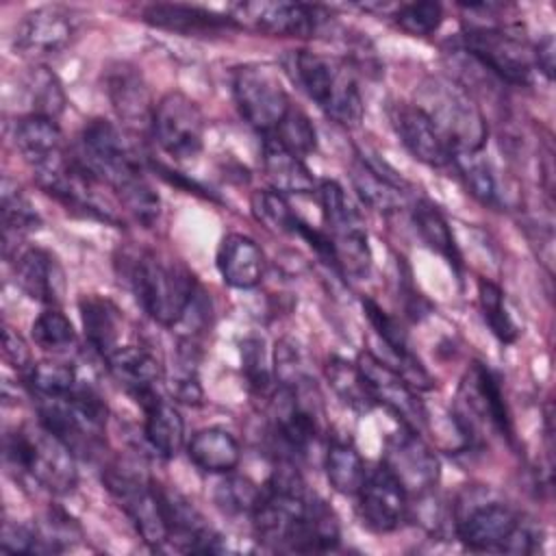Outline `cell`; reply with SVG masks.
I'll return each mask as SVG.
<instances>
[{"label": "cell", "instance_id": "cell-29", "mask_svg": "<svg viewBox=\"0 0 556 556\" xmlns=\"http://www.w3.org/2000/svg\"><path fill=\"white\" fill-rule=\"evenodd\" d=\"M78 313L85 330L87 343L106 358L111 352L119 348L122 334V313L119 308L98 293H87L78 300Z\"/></svg>", "mask_w": 556, "mask_h": 556}, {"label": "cell", "instance_id": "cell-40", "mask_svg": "<svg viewBox=\"0 0 556 556\" xmlns=\"http://www.w3.org/2000/svg\"><path fill=\"white\" fill-rule=\"evenodd\" d=\"M252 215L271 230L295 232L298 215L291 211L287 200L276 189H261L252 195Z\"/></svg>", "mask_w": 556, "mask_h": 556}, {"label": "cell", "instance_id": "cell-44", "mask_svg": "<svg viewBox=\"0 0 556 556\" xmlns=\"http://www.w3.org/2000/svg\"><path fill=\"white\" fill-rule=\"evenodd\" d=\"M241 369L252 393H265L271 382V371L267 365L265 341L258 337H245L241 341Z\"/></svg>", "mask_w": 556, "mask_h": 556}, {"label": "cell", "instance_id": "cell-4", "mask_svg": "<svg viewBox=\"0 0 556 556\" xmlns=\"http://www.w3.org/2000/svg\"><path fill=\"white\" fill-rule=\"evenodd\" d=\"M454 532L473 552L500 554H532L539 539L536 526L500 500H471L454 513Z\"/></svg>", "mask_w": 556, "mask_h": 556}, {"label": "cell", "instance_id": "cell-33", "mask_svg": "<svg viewBox=\"0 0 556 556\" xmlns=\"http://www.w3.org/2000/svg\"><path fill=\"white\" fill-rule=\"evenodd\" d=\"M324 469L328 484L341 495H356L367 469L358 450L343 439H332L324 454Z\"/></svg>", "mask_w": 556, "mask_h": 556}, {"label": "cell", "instance_id": "cell-20", "mask_svg": "<svg viewBox=\"0 0 556 556\" xmlns=\"http://www.w3.org/2000/svg\"><path fill=\"white\" fill-rule=\"evenodd\" d=\"M391 124L404 148L430 167H445L450 163V148L439 135L432 119L417 104H393Z\"/></svg>", "mask_w": 556, "mask_h": 556}, {"label": "cell", "instance_id": "cell-15", "mask_svg": "<svg viewBox=\"0 0 556 556\" xmlns=\"http://www.w3.org/2000/svg\"><path fill=\"white\" fill-rule=\"evenodd\" d=\"M356 367L374 404H382L384 408H389L402 421V426L415 432L424 430L428 419L426 406L397 369H393L371 352H363L356 358Z\"/></svg>", "mask_w": 556, "mask_h": 556}, {"label": "cell", "instance_id": "cell-13", "mask_svg": "<svg viewBox=\"0 0 556 556\" xmlns=\"http://www.w3.org/2000/svg\"><path fill=\"white\" fill-rule=\"evenodd\" d=\"M152 137L163 152L178 161L200 154L204 146V115L182 91H167L152 111Z\"/></svg>", "mask_w": 556, "mask_h": 556}, {"label": "cell", "instance_id": "cell-12", "mask_svg": "<svg viewBox=\"0 0 556 556\" xmlns=\"http://www.w3.org/2000/svg\"><path fill=\"white\" fill-rule=\"evenodd\" d=\"M460 408L456 410V424L469 439L478 437V426H491L502 437L513 439V421L497 376L482 363H473L465 374L458 389Z\"/></svg>", "mask_w": 556, "mask_h": 556}, {"label": "cell", "instance_id": "cell-35", "mask_svg": "<svg viewBox=\"0 0 556 556\" xmlns=\"http://www.w3.org/2000/svg\"><path fill=\"white\" fill-rule=\"evenodd\" d=\"M26 384L37 400L67 397L78 384L72 365L61 361H41L26 369Z\"/></svg>", "mask_w": 556, "mask_h": 556}, {"label": "cell", "instance_id": "cell-31", "mask_svg": "<svg viewBox=\"0 0 556 556\" xmlns=\"http://www.w3.org/2000/svg\"><path fill=\"white\" fill-rule=\"evenodd\" d=\"M413 224H415V230L419 232L421 241L430 250L441 254L450 263V267L460 276L463 274V256H460L454 232H452L447 219L443 217V213L432 202L419 200L413 206Z\"/></svg>", "mask_w": 556, "mask_h": 556}, {"label": "cell", "instance_id": "cell-8", "mask_svg": "<svg viewBox=\"0 0 556 556\" xmlns=\"http://www.w3.org/2000/svg\"><path fill=\"white\" fill-rule=\"evenodd\" d=\"M417 106L432 119L450 152L482 150L489 135L486 119L463 87L432 78L424 85V102Z\"/></svg>", "mask_w": 556, "mask_h": 556}, {"label": "cell", "instance_id": "cell-16", "mask_svg": "<svg viewBox=\"0 0 556 556\" xmlns=\"http://www.w3.org/2000/svg\"><path fill=\"white\" fill-rule=\"evenodd\" d=\"M382 465L413 497L430 493L437 486L441 473L437 454L426 445L419 432L406 426L387 439Z\"/></svg>", "mask_w": 556, "mask_h": 556}, {"label": "cell", "instance_id": "cell-23", "mask_svg": "<svg viewBox=\"0 0 556 556\" xmlns=\"http://www.w3.org/2000/svg\"><path fill=\"white\" fill-rule=\"evenodd\" d=\"M215 265L226 285L235 289H252L263 280L265 254L252 237L230 232L217 245Z\"/></svg>", "mask_w": 556, "mask_h": 556}, {"label": "cell", "instance_id": "cell-47", "mask_svg": "<svg viewBox=\"0 0 556 556\" xmlns=\"http://www.w3.org/2000/svg\"><path fill=\"white\" fill-rule=\"evenodd\" d=\"M2 354L20 371L28 369V365H30V350H28L24 337L9 326H4V332H2Z\"/></svg>", "mask_w": 556, "mask_h": 556}, {"label": "cell", "instance_id": "cell-32", "mask_svg": "<svg viewBox=\"0 0 556 556\" xmlns=\"http://www.w3.org/2000/svg\"><path fill=\"white\" fill-rule=\"evenodd\" d=\"M0 213H2V239H4V254L11 252V248L17 250V239L37 230L41 226V217L30 204V200L22 193V189L11 180H2V200H0Z\"/></svg>", "mask_w": 556, "mask_h": 556}, {"label": "cell", "instance_id": "cell-42", "mask_svg": "<svg viewBox=\"0 0 556 556\" xmlns=\"http://www.w3.org/2000/svg\"><path fill=\"white\" fill-rule=\"evenodd\" d=\"M261 491L263 489L245 476H228L217 484L215 502L230 515H252L261 500Z\"/></svg>", "mask_w": 556, "mask_h": 556}, {"label": "cell", "instance_id": "cell-28", "mask_svg": "<svg viewBox=\"0 0 556 556\" xmlns=\"http://www.w3.org/2000/svg\"><path fill=\"white\" fill-rule=\"evenodd\" d=\"M189 460L206 473H230L241 460L239 441L219 426H208L191 434L185 443Z\"/></svg>", "mask_w": 556, "mask_h": 556}, {"label": "cell", "instance_id": "cell-25", "mask_svg": "<svg viewBox=\"0 0 556 556\" xmlns=\"http://www.w3.org/2000/svg\"><path fill=\"white\" fill-rule=\"evenodd\" d=\"M104 85H106L104 87L106 96L119 119H124L130 126H141L152 122L154 104L150 100V91L141 74L132 65L117 63L109 67Z\"/></svg>", "mask_w": 556, "mask_h": 556}, {"label": "cell", "instance_id": "cell-11", "mask_svg": "<svg viewBox=\"0 0 556 556\" xmlns=\"http://www.w3.org/2000/svg\"><path fill=\"white\" fill-rule=\"evenodd\" d=\"M232 96L241 117L263 135L274 132L291 109L280 76L261 63H245L232 72Z\"/></svg>", "mask_w": 556, "mask_h": 556}, {"label": "cell", "instance_id": "cell-41", "mask_svg": "<svg viewBox=\"0 0 556 556\" xmlns=\"http://www.w3.org/2000/svg\"><path fill=\"white\" fill-rule=\"evenodd\" d=\"M393 22L400 30L413 37H428L439 30L443 22V7L439 2H408L393 11Z\"/></svg>", "mask_w": 556, "mask_h": 556}, {"label": "cell", "instance_id": "cell-48", "mask_svg": "<svg viewBox=\"0 0 556 556\" xmlns=\"http://www.w3.org/2000/svg\"><path fill=\"white\" fill-rule=\"evenodd\" d=\"M554 37L545 35L543 39H539V43L532 48V61L534 67H539L547 80L554 78Z\"/></svg>", "mask_w": 556, "mask_h": 556}, {"label": "cell", "instance_id": "cell-39", "mask_svg": "<svg viewBox=\"0 0 556 556\" xmlns=\"http://www.w3.org/2000/svg\"><path fill=\"white\" fill-rule=\"evenodd\" d=\"M280 146H285L289 152L298 156H306L317 148V132L311 124L308 115L295 106L287 111L282 122L274 132H269Z\"/></svg>", "mask_w": 556, "mask_h": 556}, {"label": "cell", "instance_id": "cell-19", "mask_svg": "<svg viewBox=\"0 0 556 556\" xmlns=\"http://www.w3.org/2000/svg\"><path fill=\"white\" fill-rule=\"evenodd\" d=\"M141 20L154 28L178 33V35H193V37H208V35H224L228 30L239 28L230 13H217L206 7L198 4H182V2H154L143 7Z\"/></svg>", "mask_w": 556, "mask_h": 556}, {"label": "cell", "instance_id": "cell-27", "mask_svg": "<svg viewBox=\"0 0 556 556\" xmlns=\"http://www.w3.org/2000/svg\"><path fill=\"white\" fill-rule=\"evenodd\" d=\"M141 408L146 413L143 421V434L148 445L161 456V458H174L182 445H185V421L178 408L163 400L159 393L146 397L141 402Z\"/></svg>", "mask_w": 556, "mask_h": 556}, {"label": "cell", "instance_id": "cell-36", "mask_svg": "<svg viewBox=\"0 0 556 556\" xmlns=\"http://www.w3.org/2000/svg\"><path fill=\"white\" fill-rule=\"evenodd\" d=\"M33 341L52 354L70 352L76 345V330L65 313H61L56 306H48L43 313L37 315V319L30 326Z\"/></svg>", "mask_w": 556, "mask_h": 556}, {"label": "cell", "instance_id": "cell-26", "mask_svg": "<svg viewBox=\"0 0 556 556\" xmlns=\"http://www.w3.org/2000/svg\"><path fill=\"white\" fill-rule=\"evenodd\" d=\"M352 185L358 198L378 213H395L406 202L404 180L384 174L367 156H358L350 167Z\"/></svg>", "mask_w": 556, "mask_h": 556}, {"label": "cell", "instance_id": "cell-3", "mask_svg": "<svg viewBox=\"0 0 556 556\" xmlns=\"http://www.w3.org/2000/svg\"><path fill=\"white\" fill-rule=\"evenodd\" d=\"M130 285L141 308L165 328L178 326L200 293L193 274L180 261L154 252L132 261Z\"/></svg>", "mask_w": 556, "mask_h": 556}, {"label": "cell", "instance_id": "cell-9", "mask_svg": "<svg viewBox=\"0 0 556 556\" xmlns=\"http://www.w3.org/2000/svg\"><path fill=\"white\" fill-rule=\"evenodd\" d=\"M465 52L502 83L526 87L532 80V48L510 28L471 24L463 30Z\"/></svg>", "mask_w": 556, "mask_h": 556}, {"label": "cell", "instance_id": "cell-38", "mask_svg": "<svg viewBox=\"0 0 556 556\" xmlns=\"http://www.w3.org/2000/svg\"><path fill=\"white\" fill-rule=\"evenodd\" d=\"M478 302H480L482 317H484L486 326L491 328V332L502 343H513L517 339L519 330H517L513 317L508 315V308L504 302V291L495 282L480 278L478 280Z\"/></svg>", "mask_w": 556, "mask_h": 556}, {"label": "cell", "instance_id": "cell-2", "mask_svg": "<svg viewBox=\"0 0 556 556\" xmlns=\"http://www.w3.org/2000/svg\"><path fill=\"white\" fill-rule=\"evenodd\" d=\"M282 67L300 91H304L334 124L356 126L363 117V98L350 67L337 59L291 50Z\"/></svg>", "mask_w": 556, "mask_h": 556}, {"label": "cell", "instance_id": "cell-7", "mask_svg": "<svg viewBox=\"0 0 556 556\" xmlns=\"http://www.w3.org/2000/svg\"><path fill=\"white\" fill-rule=\"evenodd\" d=\"M39 424L74 454H93L104 437L106 404L89 384H76L67 397L39 400Z\"/></svg>", "mask_w": 556, "mask_h": 556}, {"label": "cell", "instance_id": "cell-1", "mask_svg": "<svg viewBox=\"0 0 556 556\" xmlns=\"http://www.w3.org/2000/svg\"><path fill=\"white\" fill-rule=\"evenodd\" d=\"M100 185H106L124 208L146 228L161 215V200L154 187L143 176L135 152L122 130L102 117L89 119L78 137L74 156Z\"/></svg>", "mask_w": 556, "mask_h": 556}, {"label": "cell", "instance_id": "cell-5", "mask_svg": "<svg viewBox=\"0 0 556 556\" xmlns=\"http://www.w3.org/2000/svg\"><path fill=\"white\" fill-rule=\"evenodd\" d=\"M4 458L15 471L54 495L74 491L78 482L74 452L41 424L37 428L9 430L4 437Z\"/></svg>", "mask_w": 556, "mask_h": 556}, {"label": "cell", "instance_id": "cell-45", "mask_svg": "<svg viewBox=\"0 0 556 556\" xmlns=\"http://www.w3.org/2000/svg\"><path fill=\"white\" fill-rule=\"evenodd\" d=\"M274 374L280 387L293 389L298 384H302L304 380H308L298 345L289 339H280L276 343V352H274Z\"/></svg>", "mask_w": 556, "mask_h": 556}, {"label": "cell", "instance_id": "cell-43", "mask_svg": "<svg viewBox=\"0 0 556 556\" xmlns=\"http://www.w3.org/2000/svg\"><path fill=\"white\" fill-rule=\"evenodd\" d=\"M28 87H30L33 106H35L33 113L56 119V115L65 109V91L59 78L46 67H39L37 72L30 74Z\"/></svg>", "mask_w": 556, "mask_h": 556}, {"label": "cell", "instance_id": "cell-10", "mask_svg": "<svg viewBox=\"0 0 556 556\" xmlns=\"http://www.w3.org/2000/svg\"><path fill=\"white\" fill-rule=\"evenodd\" d=\"M317 195L337 265L356 278L367 276L371 267L367 230L361 215L345 198L343 187L337 180H321L317 187Z\"/></svg>", "mask_w": 556, "mask_h": 556}, {"label": "cell", "instance_id": "cell-46", "mask_svg": "<svg viewBox=\"0 0 556 556\" xmlns=\"http://www.w3.org/2000/svg\"><path fill=\"white\" fill-rule=\"evenodd\" d=\"M0 549L4 554H39L41 545H39L37 528L35 526L4 521L2 539H0Z\"/></svg>", "mask_w": 556, "mask_h": 556}, {"label": "cell", "instance_id": "cell-17", "mask_svg": "<svg viewBox=\"0 0 556 556\" xmlns=\"http://www.w3.org/2000/svg\"><path fill=\"white\" fill-rule=\"evenodd\" d=\"M356 497L358 517L371 532H393L408 517V493L382 463L367 471Z\"/></svg>", "mask_w": 556, "mask_h": 556}, {"label": "cell", "instance_id": "cell-14", "mask_svg": "<svg viewBox=\"0 0 556 556\" xmlns=\"http://www.w3.org/2000/svg\"><path fill=\"white\" fill-rule=\"evenodd\" d=\"M230 17L241 28L271 37H313L328 22V13L317 4L287 0H256L230 7Z\"/></svg>", "mask_w": 556, "mask_h": 556}, {"label": "cell", "instance_id": "cell-22", "mask_svg": "<svg viewBox=\"0 0 556 556\" xmlns=\"http://www.w3.org/2000/svg\"><path fill=\"white\" fill-rule=\"evenodd\" d=\"M61 139L63 135L56 119L37 113L17 119L13 130L15 148L35 174L48 172L67 159Z\"/></svg>", "mask_w": 556, "mask_h": 556}, {"label": "cell", "instance_id": "cell-24", "mask_svg": "<svg viewBox=\"0 0 556 556\" xmlns=\"http://www.w3.org/2000/svg\"><path fill=\"white\" fill-rule=\"evenodd\" d=\"M111 376L141 404L146 397L156 393L161 380V363L156 356L141 345H119L106 358Z\"/></svg>", "mask_w": 556, "mask_h": 556}, {"label": "cell", "instance_id": "cell-34", "mask_svg": "<svg viewBox=\"0 0 556 556\" xmlns=\"http://www.w3.org/2000/svg\"><path fill=\"white\" fill-rule=\"evenodd\" d=\"M450 163L456 167L458 176L463 178L467 191L486 206L500 204L497 180L491 169V163L482 156L480 150H452Z\"/></svg>", "mask_w": 556, "mask_h": 556}, {"label": "cell", "instance_id": "cell-37", "mask_svg": "<svg viewBox=\"0 0 556 556\" xmlns=\"http://www.w3.org/2000/svg\"><path fill=\"white\" fill-rule=\"evenodd\" d=\"M326 378L334 393L354 410H369L374 406L356 363H348L345 358L332 356L326 365Z\"/></svg>", "mask_w": 556, "mask_h": 556}, {"label": "cell", "instance_id": "cell-30", "mask_svg": "<svg viewBox=\"0 0 556 556\" xmlns=\"http://www.w3.org/2000/svg\"><path fill=\"white\" fill-rule=\"evenodd\" d=\"M263 169L271 189L280 193H311L315 176L302 156L289 152L271 135L263 139Z\"/></svg>", "mask_w": 556, "mask_h": 556}, {"label": "cell", "instance_id": "cell-6", "mask_svg": "<svg viewBox=\"0 0 556 556\" xmlns=\"http://www.w3.org/2000/svg\"><path fill=\"white\" fill-rule=\"evenodd\" d=\"M102 482L130 517L141 541L152 549H161L169 541L161 486L130 460L111 463L102 473Z\"/></svg>", "mask_w": 556, "mask_h": 556}, {"label": "cell", "instance_id": "cell-21", "mask_svg": "<svg viewBox=\"0 0 556 556\" xmlns=\"http://www.w3.org/2000/svg\"><path fill=\"white\" fill-rule=\"evenodd\" d=\"M13 271L20 289L48 306H56L65 293V274L56 256L43 248H24L15 254Z\"/></svg>", "mask_w": 556, "mask_h": 556}, {"label": "cell", "instance_id": "cell-18", "mask_svg": "<svg viewBox=\"0 0 556 556\" xmlns=\"http://www.w3.org/2000/svg\"><path fill=\"white\" fill-rule=\"evenodd\" d=\"M74 37V22L67 11L59 7H39L22 17L13 35V48L22 56H50L70 46Z\"/></svg>", "mask_w": 556, "mask_h": 556}]
</instances>
